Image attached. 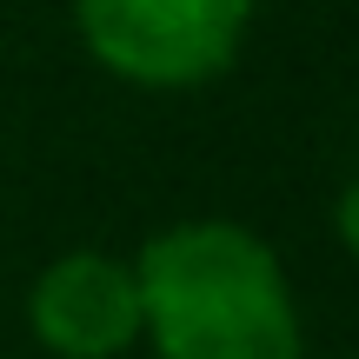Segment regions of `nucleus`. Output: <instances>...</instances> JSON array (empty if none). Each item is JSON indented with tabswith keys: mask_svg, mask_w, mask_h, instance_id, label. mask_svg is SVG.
<instances>
[{
	"mask_svg": "<svg viewBox=\"0 0 359 359\" xmlns=\"http://www.w3.org/2000/svg\"><path fill=\"white\" fill-rule=\"evenodd\" d=\"M140 339L154 359H306L293 280L266 233L240 219H173L133 253Z\"/></svg>",
	"mask_w": 359,
	"mask_h": 359,
	"instance_id": "1",
	"label": "nucleus"
},
{
	"mask_svg": "<svg viewBox=\"0 0 359 359\" xmlns=\"http://www.w3.org/2000/svg\"><path fill=\"white\" fill-rule=\"evenodd\" d=\"M259 0H74V27L133 87H200L226 74Z\"/></svg>",
	"mask_w": 359,
	"mask_h": 359,
	"instance_id": "2",
	"label": "nucleus"
},
{
	"mask_svg": "<svg viewBox=\"0 0 359 359\" xmlns=\"http://www.w3.org/2000/svg\"><path fill=\"white\" fill-rule=\"evenodd\" d=\"M27 333L53 359H120L127 346H140L133 259L107 246L53 253L27 286Z\"/></svg>",
	"mask_w": 359,
	"mask_h": 359,
	"instance_id": "3",
	"label": "nucleus"
},
{
	"mask_svg": "<svg viewBox=\"0 0 359 359\" xmlns=\"http://www.w3.org/2000/svg\"><path fill=\"white\" fill-rule=\"evenodd\" d=\"M333 233H339V246L359 259V173L339 187V200H333Z\"/></svg>",
	"mask_w": 359,
	"mask_h": 359,
	"instance_id": "4",
	"label": "nucleus"
}]
</instances>
